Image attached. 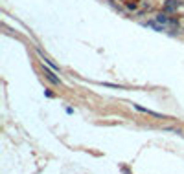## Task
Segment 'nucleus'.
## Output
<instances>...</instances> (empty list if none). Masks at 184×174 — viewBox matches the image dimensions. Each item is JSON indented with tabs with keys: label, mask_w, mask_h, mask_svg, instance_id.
<instances>
[{
	"label": "nucleus",
	"mask_w": 184,
	"mask_h": 174,
	"mask_svg": "<svg viewBox=\"0 0 184 174\" xmlns=\"http://www.w3.org/2000/svg\"><path fill=\"white\" fill-rule=\"evenodd\" d=\"M42 72H44V75H46V79H48L50 83H53V84H61V79H59V77H57L50 68H46L44 64H42Z\"/></svg>",
	"instance_id": "nucleus-1"
},
{
	"label": "nucleus",
	"mask_w": 184,
	"mask_h": 174,
	"mask_svg": "<svg viewBox=\"0 0 184 174\" xmlns=\"http://www.w3.org/2000/svg\"><path fill=\"white\" fill-rule=\"evenodd\" d=\"M133 106H135L138 112H146L147 116H153V117H159V119H162V117H164L162 114H159V112H153V110H147V108H144L142 105H133Z\"/></svg>",
	"instance_id": "nucleus-2"
},
{
	"label": "nucleus",
	"mask_w": 184,
	"mask_h": 174,
	"mask_svg": "<svg viewBox=\"0 0 184 174\" xmlns=\"http://www.w3.org/2000/svg\"><path fill=\"white\" fill-rule=\"evenodd\" d=\"M157 20H159V22H162V24H166V22H168V18H166L164 15H159V17H157Z\"/></svg>",
	"instance_id": "nucleus-4"
},
{
	"label": "nucleus",
	"mask_w": 184,
	"mask_h": 174,
	"mask_svg": "<svg viewBox=\"0 0 184 174\" xmlns=\"http://www.w3.org/2000/svg\"><path fill=\"white\" fill-rule=\"evenodd\" d=\"M177 7V2L175 0H168V4H166V11H173Z\"/></svg>",
	"instance_id": "nucleus-3"
}]
</instances>
